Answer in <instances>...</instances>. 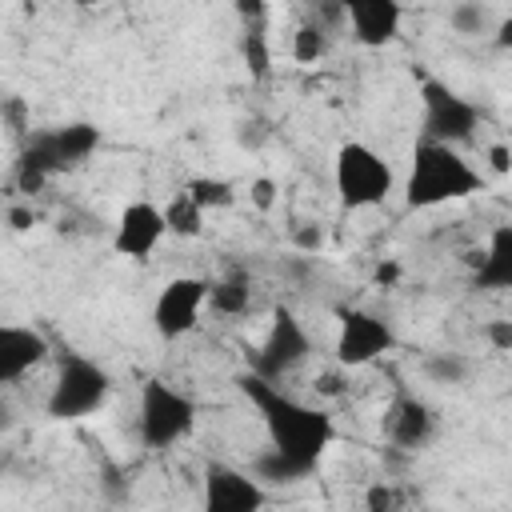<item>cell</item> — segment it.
I'll return each mask as SVG.
<instances>
[{
	"label": "cell",
	"mask_w": 512,
	"mask_h": 512,
	"mask_svg": "<svg viewBox=\"0 0 512 512\" xmlns=\"http://www.w3.org/2000/svg\"><path fill=\"white\" fill-rule=\"evenodd\" d=\"M236 384L248 396V404L256 408V416H260V424L268 432V444L316 472L320 468V456L336 440V420L324 408H316V404H308L300 396H288L276 380H264L252 368Z\"/></svg>",
	"instance_id": "cell-1"
},
{
	"label": "cell",
	"mask_w": 512,
	"mask_h": 512,
	"mask_svg": "<svg viewBox=\"0 0 512 512\" xmlns=\"http://www.w3.org/2000/svg\"><path fill=\"white\" fill-rule=\"evenodd\" d=\"M484 192V176L456 152V144L420 140L412 148V164L404 176V204L412 212H428L440 204H456Z\"/></svg>",
	"instance_id": "cell-2"
},
{
	"label": "cell",
	"mask_w": 512,
	"mask_h": 512,
	"mask_svg": "<svg viewBox=\"0 0 512 512\" xmlns=\"http://www.w3.org/2000/svg\"><path fill=\"white\" fill-rule=\"evenodd\" d=\"M112 396V376L104 364L88 360L84 352H72L64 348L60 360H56V380H52V392L44 400L48 416L52 420H84L92 412H100Z\"/></svg>",
	"instance_id": "cell-3"
},
{
	"label": "cell",
	"mask_w": 512,
	"mask_h": 512,
	"mask_svg": "<svg viewBox=\"0 0 512 512\" xmlns=\"http://www.w3.org/2000/svg\"><path fill=\"white\" fill-rule=\"evenodd\" d=\"M332 180H336V200L348 212L360 208H376L388 200V192L396 188V172L392 164L364 140H348L336 148V164H332Z\"/></svg>",
	"instance_id": "cell-4"
},
{
	"label": "cell",
	"mask_w": 512,
	"mask_h": 512,
	"mask_svg": "<svg viewBox=\"0 0 512 512\" xmlns=\"http://www.w3.org/2000/svg\"><path fill=\"white\" fill-rule=\"evenodd\" d=\"M196 424V400L164 380H148L140 388V416H136V428H140V444L152 448V452H164L172 444H180Z\"/></svg>",
	"instance_id": "cell-5"
},
{
	"label": "cell",
	"mask_w": 512,
	"mask_h": 512,
	"mask_svg": "<svg viewBox=\"0 0 512 512\" xmlns=\"http://www.w3.org/2000/svg\"><path fill=\"white\" fill-rule=\"evenodd\" d=\"M396 348V328L388 316L372 308H340L336 312V364L364 368Z\"/></svg>",
	"instance_id": "cell-6"
},
{
	"label": "cell",
	"mask_w": 512,
	"mask_h": 512,
	"mask_svg": "<svg viewBox=\"0 0 512 512\" xmlns=\"http://www.w3.org/2000/svg\"><path fill=\"white\" fill-rule=\"evenodd\" d=\"M420 124H424V140H440V144H464L476 136L480 128V108L460 96L456 88H448L444 80H424L420 84Z\"/></svg>",
	"instance_id": "cell-7"
},
{
	"label": "cell",
	"mask_w": 512,
	"mask_h": 512,
	"mask_svg": "<svg viewBox=\"0 0 512 512\" xmlns=\"http://www.w3.org/2000/svg\"><path fill=\"white\" fill-rule=\"evenodd\" d=\"M312 352V340H308V328L300 324V316L292 308H272V320H268V332L264 340L252 348V372L264 376V380H280L288 376L292 368H300Z\"/></svg>",
	"instance_id": "cell-8"
},
{
	"label": "cell",
	"mask_w": 512,
	"mask_h": 512,
	"mask_svg": "<svg viewBox=\"0 0 512 512\" xmlns=\"http://www.w3.org/2000/svg\"><path fill=\"white\" fill-rule=\"evenodd\" d=\"M212 284L200 276H172L160 296L152 300V328L160 340H180L200 324V312L208 308Z\"/></svg>",
	"instance_id": "cell-9"
},
{
	"label": "cell",
	"mask_w": 512,
	"mask_h": 512,
	"mask_svg": "<svg viewBox=\"0 0 512 512\" xmlns=\"http://www.w3.org/2000/svg\"><path fill=\"white\" fill-rule=\"evenodd\" d=\"M268 504V484L256 472L212 460L204 468V512H256Z\"/></svg>",
	"instance_id": "cell-10"
},
{
	"label": "cell",
	"mask_w": 512,
	"mask_h": 512,
	"mask_svg": "<svg viewBox=\"0 0 512 512\" xmlns=\"http://www.w3.org/2000/svg\"><path fill=\"white\" fill-rule=\"evenodd\" d=\"M168 236V224H164V208H156L152 200H132L120 208L116 216V232H112V252L124 256V260H136L144 264L160 240Z\"/></svg>",
	"instance_id": "cell-11"
},
{
	"label": "cell",
	"mask_w": 512,
	"mask_h": 512,
	"mask_svg": "<svg viewBox=\"0 0 512 512\" xmlns=\"http://www.w3.org/2000/svg\"><path fill=\"white\" fill-rule=\"evenodd\" d=\"M380 432H384V440H388L392 448H400V452H420V448H428V440L436 436V412H432V404H424L420 396L400 392V396L384 408Z\"/></svg>",
	"instance_id": "cell-12"
},
{
	"label": "cell",
	"mask_w": 512,
	"mask_h": 512,
	"mask_svg": "<svg viewBox=\"0 0 512 512\" xmlns=\"http://www.w3.org/2000/svg\"><path fill=\"white\" fill-rule=\"evenodd\" d=\"M336 4L348 16V28H352L356 44L384 48L400 36V24H404L400 0H336Z\"/></svg>",
	"instance_id": "cell-13"
},
{
	"label": "cell",
	"mask_w": 512,
	"mask_h": 512,
	"mask_svg": "<svg viewBox=\"0 0 512 512\" xmlns=\"http://www.w3.org/2000/svg\"><path fill=\"white\" fill-rule=\"evenodd\" d=\"M32 140L48 152V160L56 164V172H68V168H80L100 148V128L88 124V120H68L60 128L32 132Z\"/></svg>",
	"instance_id": "cell-14"
},
{
	"label": "cell",
	"mask_w": 512,
	"mask_h": 512,
	"mask_svg": "<svg viewBox=\"0 0 512 512\" xmlns=\"http://www.w3.org/2000/svg\"><path fill=\"white\" fill-rule=\"evenodd\" d=\"M44 360H48V340L40 328H28V324H4L0 328V384L24 380Z\"/></svg>",
	"instance_id": "cell-15"
},
{
	"label": "cell",
	"mask_w": 512,
	"mask_h": 512,
	"mask_svg": "<svg viewBox=\"0 0 512 512\" xmlns=\"http://www.w3.org/2000/svg\"><path fill=\"white\" fill-rule=\"evenodd\" d=\"M476 292H512V224H496L488 244L468 256Z\"/></svg>",
	"instance_id": "cell-16"
},
{
	"label": "cell",
	"mask_w": 512,
	"mask_h": 512,
	"mask_svg": "<svg viewBox=\"0 0 512 512\" xmlns=\"http://www.w3.org/2000/svg\"><path fill=\"white\" fill-rule=\"evenodd\" d=\"M248 304H252V284H248V272L244 268H232L220 280H212V292H208V308L212 312L240 316V312H248Z\"/></svg>",
	"instance_id": "cell-17"
},
{
	"label": "cell",
	"mask_w": 512,
	"mask_h": 512,
	"mask_svg": "<svg viewBox=\"0 0 512 512\" xmlns=\"http://www.w3.org/2000/svg\"><path fill=\"white\" fill-rule=\"evenodd\" d=\"M52 176H56V164H52V160H48V152L28 136V144L20 148V160H16V168H12V184H16L20 192L36 196Z\"/></svg>",
	"instance_id": "cell-18"
},
{
	"label": "cell",
	"mask_w": 512,
	"mask_h": 512,
	"mask_svg": "<svg viewBox=\"0 0 512 512\" xmlns=\"http://www.w3.org/2000/svg\"><path fill=\"white\" fill-rule=\"evenodd\" d=\"M252 472L268 484V488H284V484H300V480H308L312 476V468H304L300 460H292V456H284L280 448H264L256 460H252Z\"/></svg>",
	"instance_id": "cell-19"
},
{
	"label": "cell",
	"mask_w": 512,
	"mask_h": 512,
	"mask_svg": "<svg viewBox=\"0 0 512 512\" xmlns=\"http://www.w3.org/2000/svg\"><path fill=\"white\" fill-rule=\"evenodd\" d=\"M164 224H168V236L176 240H192L204 232V208L192 200V192H176L168 204H164Z\"/></svg>",
	"instance_id": "cell-20"
},
{
	"label": "cell",
	"mask_w": 512,
	"mask_h": 512,
	"mask_svg": "<svg viewBox=\"0 0 512 512\" xmlns=\"http://www.w3.org/2000/svg\"><path fill=\"white\" fill-rule=\"evenodd\" d=\"M240 60H244V72L252 80H268L272 76V44H268L260 24H248V32L240 36Z\"/></svg>",
	"instance_id": "cell-21"
},
{
	"label": "cell",
	"mask_w": 512,
	"mask_h": 512,
	"mask_svg": "<svg viewBox=\"0 0 512 512\" xmlns=\"http://www.w3.org/2000/svg\"><path fill=\"white\" fill-rule=\"evenodd\" d=\"M448 24H452V32H460V36H492V28H496L492 12H488L480 0H456V4L448 8Z\"/></svg>",
	"instance_id": "cell-22"
},
{
	"label": "cell",
	"mask_w": 512,
	"mask_h": 512,
	"mask_svg": "<svg viewBox=\"0 0 512 512\" xmlns=\"http://www.w3.org/2000/svg\"><path fill=\"white\" fill-rule=\"evenodd\" d=\"M420 372L432 380V384H464L468 380V360L460 352H428Z\"/></svg>",
	"instance_id": "cell-23"
},
{
	"label": "cell",
	"mask_w": 512,
	"mask_h": 512,
	"mask_svg": "<svg viewBox=\"0 0 512 512\" xmlns=\"http://www.w3.org/2000/svg\"><path fill=\"white\" fill-rule=\"evenodd\" d=\"M184 188L192 192V200H196L204 212H212V208H228V204L236 200L232 184H228V180H216V176H192Z\"/></svg>",
	"instance_id": "cell-24"
},
{
	"label": "cell",
	"mask_w": 512,
	"mask_h": 512,
	"mask_svg": "<svg viewBox=\"0 0 512 512\" xmlns=\"http://www.w3.org/2000/svg\"><path fill=\"white\" fill-rule=\"evenodd\" d=\"M328 52V40H324V28L320 24H300L296 32H292V60L296 64H316L320 56Z\"/></svg>",
	"instance_id": "cell-25"
},
{
	"label": "cell",
	"mask_w": 512,
	"mask_h": 512,
	"mask_svg": "<svg viewBox=\"0 0 512 512\" xmlns=\"http://www.w3.org/2000/svg\"><path fill=\"white\" fill-rule=\"evenodd\" d=\"M396 504H400V492L392 484H384V480H376L364 492V508H372V512H384V508H396Z\"/></svg>",
	"instance_id": "cell-26"
},
{
	"label": "cell",
	"mask_w": 512,
	"mask_h": 512,
	"mask_svg": "<svg viewBox=\"0 0 512 512\" xmlns=\"http://www.w3.org/2000/svg\"><path fill=\"white\" fill-rule=\"evenodd\" d=\"M484 340H488L492 352H512V320H488Z\"/></svg>",
	"instance_id": "cell-27"
},
{
	"label": "cell",
	"mask_w": 512,
	"mask_h": 512,
	"mask_svg": "<svg viewBox=\"0 0 512 512\" xmlns=\"http://www.w3.org/2000/svg\"><path fill=\"white\" fill-rule=\"evenodd\" d=\"M4 120H8V132L12 136H24L28 132V112H24V100L20 96H8L4 100Z\"/></svg>",
	"instance_id": "cell-28"
},
{
	"label": "cell",
	"mask_w": 512,
	"mask_h": 512,
	"mask_svg": "<svg viewBox=\"0 0 512 512\" xmlns=\"http://www.w3.org/2000/svg\"><path fill=\"white\" fill-rule=\"evenodd\" d=\"M248 196H252V204H256L260 212H268V208L276 204V180L256 176V180H252V188H248Z\"/></svg>",
	"instance_id": "cell-29"
},
{
	"label": "cell",
	"mask_w": 512,
	"mask_h": 512,
	"mask_svg": "<svg viewBox=\"0 0 512 512\" xmlns=\"http://www.w3.org/2000/svg\"><path fill=\"white\" fill-rule=\"evenodd\" d=\"M232 8L244 24H260L268 16V0H232Z\"/></svg>",
	"instance_id": "cell-30"
},
{
	"label": "cell",
	"mask_w": 512,
	"mask_h": 512,
	"mask_svg": "<svg viewBox=\"0 0 512 512\" xmlns=\"http://www.w3.org/2000/svg\"><path fill=\"white\" fill-rule=\"evenodd\" d=\"M488 168H492L496 176H508V172H512V148H508V144H492V148H488Z\"/></svg>",
	"instance_id": "cell-31"
},
{
	"label": "cell",
	"mask_w": 512,
	"mask_h": 512,
	"mask_svg": "<svg viewBox=\"0 0 512 512\" xmlns=\"http://www.w3.org/2000/svg\"><path fill=\"white\" fill-rule=\"evenodd\" d=\"M32 220H36V212H32L28 204H12V208H8V228H12V232L32 228Z\"/></svg>",
	"instance_id": "cell-32"
},
{
	"label": "cell",
	"mask_w": 512,
	"mask_h": 512,
	"mask_svg": "<svg viewBox=\"0 0 512 512\" xmlns=\"http://www.w3.org/2000/svg\"><path fill=\"white\" fill-rule=\"evenodd\" d=\"M492 44H496L500 52H512V16H500V20H496V28H492Z\"/></svg>",
	"instance_id": "cell-33"
},
{
	"label": "cell",
	"mask_w": 512,
	"mask_h": 512,
	"mask_svg": "<svg viewBox=\"0 0 512 512\" xmlns=\"http://www.w3.org/2000/svg\"><path fill=\"white\" fill-rule=\"evenodd\" d=\"M292 240H296V248H304V252H316V248L324 244V232H320V228H300Z\"/></svg>",
	"instance_id": "cell-34"
},
{
	"label": "cell",
	"mask_w": 512,
	"mask_h": 512,
	"mask_svg": "<svg viewBox=\"0 0 512 512\" xmlns=\"http://www.w3.org/2000/svg\"><path fill=\"white\" fill-rule=\"evenodd\" d=\"M396 280H400V264H396V260H388V264L376 268V284H380V288H392Z\"/></svg>",
	"instance_id": "cell-35"
},
{
	"label": "cell",
	"mask_w": 512,
	"mask_h": 512,
	"mask_svg": "<svg viewBox=\"0 0 512 512\" xmlns=\"http://www.w3.org/2000/svg\"><path fill=\"white\" fill-rule=\"evenodd\" d=\"M340 388H344V384H340V376H332V372H328V376H316V392H324V396H336Z\"/></svg>",
	"instance_id": "cell-36"
},
{
	"label": "cell",
	"mask_w": 512,
	"mask_h": 512,
	"mask_svg": "<svg viewBox=\"0 0 512 512\" xmlns=\"http://www.w3.org/2000/svg\"><path fill=\"white\" fill-rule=\"evenodd\" d=\"M76 8H92V4H100V0H72Z\"/></svg>",
	"instance_id": "cell-37"
}]
</instances>
